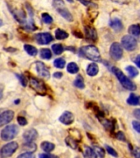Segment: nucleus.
<instances>
[{"instance_id": "1", "label": "nucleus", "mask_w": 140, "mask_h": 158, "mask_svg": "<svg viewBox=\"0 0 140 158\" xmlns=\"http://www.w3.org/2000/svg\"><path fill=\"white\" fill-rule=\"evenodd\" d=\"M80 53L83 56H84L89 60L93 62H98L101 60V55L98 49L93 45H87L82 47L80 49Z\"/></svg>"}, {"instance_id": "2", "label": "nucleus", "mask_w": 140, "mask_h": 158, "mask_svg": "<svg viewBox=\"0 0 140 158\" xmlns=\"http://www.w3.org/2000/svg\"><path fill=\"white\" fill-rule=\"evenodd\" d=\"M112 72H113L115 75L117 77V78L120 81H121V85L125 87V88L128 89L129 91H135L136 86L135 84L134 83L133 81L129 80L125 74L122 73L121 69H119L118 68L113 67L112 68Z\"/></svg>"}, {"instance_id": "3", "label": "nucleus", "mask_w": 140, "mask_h": 158, "mask_svg": "<svg viewBox=\"0 0 140 158\" xmlns=\"http://www.w3.org/2000/svg\"><path fill=\"white\" fill-rule=\"evenodd\" d=\"M18 128L15 124L6 126L1 132V138L4 141H11L16 137L18 133Z\"/></svg>"}, {"instance_id": "4", "label": "nucleus", "mask_w": 140, "mask_h": 158, "mask_svg": "<svg viewBox=\"0 0 140 158\" xmlns=\"http://www.w3.org/2000/svg\"><path fill=\"white\" fill-rule=\"evenodd\" d=\"M18 148V144L16 142H11L7 143L1 148L0 150V157L1 158H7L10 157L11 156L13 155V153Z\"/></svg>"}, {"instance_id": "5", "label": "nucleus", "mask_w": 140, "mask_h": 158, "mask_svg": "<svg viewBox=\"0 0 140 158\" xmlns=\"http://www.w3.org/2000/svg\"><path fill=\"white\" fill-rule=\"evenodd\" d=\"M121 44L126 50L133 51L137 48V40L130 35H126L121 40Z\"/></svg>"}, {"instance_id": "6", "label": "nucleus", "mask_w": 140, "mask_h": 158, "mask_svg": "<svg viewBox=\"0 0 140 158\" xmlns=\"http://www.w3.org/2000/svg\"><path fill=\"white\" fill-rule=\"evenodd\" d=\"M110 54L111 58L115 59L116 61H118L123 56V49L120 43L115 42L111 44V49H110Z\"/></svg>"}, {"instance_id": "7", "label": "nucleus", "mask_w": 140, "mask_h": 158, "mask_svg": "<svg viewBox=\"0 0 140 158\" xmlns=\"http://www.w3.org/2000/svg\"><path fill=\"white\" fill-rule=\"evenodd\" d=\"M36 40L38 44H47L53 40V36L51 35V34H49L48 32H43V33L37 34L36 35Z\"/></svg>"}, {"instance_id": "8", "label": "nucleus", "mask_w": 140, "mask_h": 158, "mask_svg": "<svg viewBox=\"0 0 140 158\" xmlns=\"http://www.w3.org/2000/svg\"><path fill=\"white\" fill-rule=\"evenodd\" d=\"M14 117V112L12 110H5L0 114V127L6 125L11 122Z\"/></svg>"}, {"instance_id": "9", "label": "nucleus", "mask_w": 140, "mask_h": 158, "mask_svg": "<svg viewBox=\"0 0 140 158\" xmlns=\"http://www.w3.org/2000/svg\"><path fill=\"white\" fill-rule=\"evenodd\" d=\"M36 71L40 76L41 77H44V78H49L50 73H49L48 69L42 62H36Z\"/></svg>"}, {"instance_id": "10", "label": "nucleus", "mask_w": 140, "mask_h": 158, "mask_svg": "<svg viewBox=\"0 0 140 158\" xmlns=\"http://www.w3.org/2000/svg\"><path fill=\"white\" fill-rule=\"evenodd\" d=\"M31 86H32V88H34L37 92L39 93H45L46 91V88L45 84L42 81H39L36 78L31 79Z\"/></svg>"}, {"instance_id": "11", "label": "nucleus", "mask_w": 140, "mask_h": 158, "mask_svg": "<svg viewBox=\"0 0 140 158\" xmlns=\"http://www.w3.org/2000/svg\"><path fill=\"white\" fill-rule=\"evenodd\" d=\"M37 137H38V133L34 128H30L23 133V138L26 141V143H32L36 139Z\"/></svg>"}, {"instance_id": "12", "label": "nucleus", "mask_w": 140, "mask_h": 158, "mask_svg": "<svg viewBox=\"0 0 140 158\" xmlns=\"http://www.w3.org/2000/svg\"><path fill=\"white\" fill-rule=\"evenodd\" d=\"M59 121L64 124L69 125L71 123H74V114L69 112V111H65L62 114V115L59 117Z\"/></svg>"}, {"instance_id": "13", "label": "nucleus", "mask_w": 140, "mask_h": 158, "mask_svg": "<svg viewBox=\"0 0 140 158\" xmlns=\"http://www.w3.org/2000/svg\"><path fill=\"white\" fill-rule=\"evenodd\" d=\"M110 26L114 31H121L123 30V24L120 19L118 18H114L110 22Z\"/></svg>"}, {"instance_id": "14", "label": "nucleus", "mask_w": 140, "mask_h": 158, "mask_svg": "<svg viewBox=\"0 0 140 158\" xmlns=\"http://www.w3.org/2000/svg\"><path fill=\"white\" fill-rule=\"evenodd\" d=\"M85 33H86L87 38L91 39L92 40H96L97 39V34H96V31L94 29L93 27H85Z\"/></svg>"}, {"instance_id": "15", "label": "nucleus", "mask_w": 140, "mask_h": 158, "mask_svg": "<svg viewBox=\"0 0 140 158\" xmlns=\"http://www.w3.org/2000/svg\"><path fill=\"white\" fill-rule=\"evenodd\" d=\"M99 72V68L98 65L95 63H91L87 66V73L88 74L89 76L93 77L96 76V74L98 73Z\"/></svg>"}, {"instance_id": "16", "label": "nucleus", "mask_w": 140, "mask_h": 158, "mask_svg": "<svg viewBox=\"0 0 140 158\" xmlns=\"http://www.w3.org/2000/svg\"><path fill=\"white\" fill-rule=\"evenodd\" d=\"M58 12H59V14L61 15L62 17H64V19L67 20L68 22H73L74 21V17L72 16V14L70 13L69 10H67L66 8H64V7H61V8H59V9H57Z\"/></svg>"}, {"instance_id": "17", "label": "nucleus", "mask_w": 140, "mask_h": 158, "mask_svg": "<svg viewBox=\"0 0 140 158\" xmlns=\"http://www.w3.org/2000/svg\"><path fill=\"white\" fill-rule=\"evenodd\" d=\"M84 158H97L96 152L90 147H85L83 151Z\"/></svg>"}, {"instance_id": "18", "label": "nucleus", "mask_w": 140, "mask_h": 158, "mask_svg": "<svg viewBox=\"0 0 140 158\" xmlns=\"http://www.w3.org/2000/svg\"><path fill=\"white\" fill-rule=\"evenodd\" d=\"M129 33L134 36H139L140 35V25L134 24L131 25L129 28Z\"/></svg>"}, {"instance_id": "19", "label": "nucleus", "mask_w": 140, "mask_h": 158, "mask_svg": "<svg viewBox=\"0 0 140 158\" xmlns=\"http://www.w3.org/2000/svg\"><path fill=\"white\" fill-rule=\"evenodd\" d=\"M67 71L71 74L77 73H78L79 68L78 66V64L74 63V62H72V63H69V64L67 65Z\"/></svg>"}, {"instance_id": "20", "label": "nucleus", "mask_w": 140, "mask_h": 158, "mask_svg": "<svg viewBox=\"0 0 140 158\" xmlns=\"http://www.w3.org/2000/svg\"><path fill=\"white\" fill-rule=\"evenodd\" d=\"M24 49L26 50L27 54L31 55V56H36L37 54V49L36 47L32 46L31 44H25Z\"/></svg>"}, {"instance_id": "21", "label": "nucleus", "mask_w": 140, "mask_h": 158, "mask_svg": "<svg viewBox=\"0 0 140 158\" xmlns=\"http://www.w3.org/2000/svg\"><path fill=\"white\" fill-rule=\"evenodd\" d=\"M41 148L45 152H50L54 149V145L49 142H43L41 143Z\"/></svg>"}, {"instance_id": "22", "label": "nucleus", "mask_w": 140, "mask_h": 158, "mask_svg": "<svg viewBox=\"0 0 140 158\" xmlns=\"http://www.w3.org/2000/svg\"><path fill=\"white\" fill-rule=\"evenodd\" d=\"M69 34L66 31H64V30L61 29H57L55 31V38L57 40H64L68 38Z\"/></svg>"}, {"instance_id": "23", "label": "nucleus", "mask_w": 140, "mask_h": 158, "mask_svg": "<svg viewBox=\"0 0 140 158\" xmlns=\"http://www.w3.org/2000/svg\"><path fill=\"white\" fill-rule=\"evenodd\" d=\"M74 85L76 87L79 89H83L85 87V84H84V81H83V77L82 76H78L76 77V79L74 80Z\"/></svg>"}, {"instance_id": "24", "label": "nucleus", "mask_w": 140, "mask_h": 158, "mask_svg": "<svg viewBox=\"0 0 140 158\" xmlns=\"http://www.w3.org/2000/svg\"><path fill=\"white\" fill-rule=\"evenodd\" d=\"M65 143L69 147H70L73 149H76L78 148V143L74 138H71V137H68L65 138Z\"/></svg>"}, {"instance_id": "25", "label": "nucleus", "mask_w": 140, "mask_h": 158, "mask_svg": "<svg viewBox=\"0 0 140 158\" xmlns=\"http://www.w3.org/2000/svg\"><path fill=\"white\" fill-rule=\"evenodd\" d=\"M127 103L130 106H137L138 105V96H135L134 94H131L127 99Z\"/></svg>"}, {"instance_id": "26", "label": "nucleus", "mask_w": 140, "mask_h": 158, "mask_svg": "<svg viewBox=\"0 0 140 158\" xmlns=\"http://www.w3.org/2000/svg\"><path fill=\"white\" fill-rule=\"evenodd\" d=\"M23 148H25L26 151L28 152H33L36 150V145L33 142L26 143L25 144H23Z\"/></svg>"}, {"instance_id": "27", "label": "nucleus", "mask_w": 140, "mask_h": 158, "mask_svg": "<svg viewBox=\"0 0 140 158\" xmlns=\"http://www.w3.org/2000/svg\"><path fill=\"white\" fill-rule=\"evenodd\" d=\"M125 69L127 73H128L129 76L130 77H136L138 74V71L137 70V69L133 66H128Z\"/></svg>"}, {"instance_id": "28", "label": "nucleus", "mask_w": 140, "mask_h": 158, "mask_svg": "<svg viewBox=\"0 0 140 158\" xmlns=\"http://www.w3.org/2000/svg\"><path fill=\"white\" fill-rule=\"evenodd\" d=\"M40 57L44 59H51V51H50L49 49H42L41 50H40Z\"/></svg>"}, {"instance_id": "29", "label": "nucleus", "mask_w": 140, "mask_h": 158, "mask_svg": "<svg viewBox=\"0 0 140 158\" xmlns=\"http://www.w3.org/2000/svg\"><path fill=\"white\" fill-rule=\"evenodd\" d=\"M52 50L55 54H61L64 50L63 45L60 44H54L52 45Z\"/></svg>"}, {"instance_id": "30", "label": "nucleus", "mask_w": 140, "mask_h": 158, "mask_svg": "<svg viewBox=\"0 0 140 158\" xmlns=\"http://www.w3.org/2000/svg\"><path fill=\"white\" fill-rule=\"evenodd\" d=\"M92 149H93L94 152H96L97 156H99L100 158H104L106 152L104 151L103 148H101V147H98V146H94Z\"/></svg>"}, {"instance_id": "31", "label": "nucleus", "mask_w": 140, "mask_h": 158, "mask_svg": "<svg viewBox=\"0 0 140 158\" xmlns=\"http://www.w3.org/2000/svg\"><path fill=\"white\" fill-rule=\"evenodd\" d=\"M65 64L66 62L64 59L62 58H59V59H56L54 61V65L58 69H64V66H65Z\"/></svg>"}, {"instance_id": "32", "label": "nucleus", "mask_w": 140, "mask_h": 158, "mask_svg": "<svg viewBox=\"0 0 140 158\" xmlns=\"http://www.w3.org/2000/svg\"><path fill=\"white\" fill-rule=\"evenodd\" d=\"M41 17L42 21H43L45 24H50V23H52V22H53V18H52L51 16L48 14V13H46V12L43 13Z\"/></svg>"}, {"instance_id": "33", "label": "nucleus", "mask_w": 140, "mask_h": 158, "mask_svg": "<svg viewBox=\"0 0 140 158\" xmlns=\"http://www.w3.org/2000/svg\"><path fill=\"white\" fill-rule=\"evenodd\" d=\"M106 152H107L110 155L113 156L115 157H117V156H118V154H117V152H116V150L113 149V148H111V147H110L109 145H106Z\"/></svg>"}, {"instance_id": "34", "label": "nucleus", "mask_w": 140, "mask_h": 158, "mask_svg": "<svg viewBox=\"0 0 140 158\" xmlns=\"http://www.w3.org/2000/svg\"><path fill=\"white\" fill-rule=\"evenodd\" d=\"M17 158H36V156H35L33 152H27L22 153V154L18 156Z\"/></svg>"}, {"instance_id": "35", "label": "nucleus", "mask_w": 140, "mask_h": 158, "mask_svg": "<svg viewBox=\"0 0 140 158\" xmlns=\"http://www.w3.org/2000/svg\"><path fill=\"white\" fill-rule=\"evenodd\" d=\"M53 3H54V7H56V9L64 7V2H63V0H54V1H53Z\"/></svg>"}, {"instance_id": "36", "label": "nucleus", "mask_w": 140, "mask_h": 158, "mask_svg": "<svg viewBox=\"0 0 140 158\" xmlns=\"http://www.w3.org/2000/svg\"><path fill=\"white\" fill-rule=\"evenodd\" d=\"M17 122L19 123V125L21 126H25L27 124V120L22 116H18L17 117Z\"/></svg>"}, {"instance_id": "37", "label": "nucleus", "mask_w": 140, "mask_h": 158, "mask_svg": "<svg viewBox=\"0 0 140 158\" xmlns=\"http://www.w3.org/2000/svg\"><path fill=\"white\" fill-rule=\"evenodd\" d=\"M40 158H59L57 156L52 155V154H49V153H42V154H40L39 155Z\"/></svg>"}, {"instance_id": "38", "label": "nucleus", "mask_w": 140, "mask_h": 158, "mask_svg": "<svg viewBox=\"0 0 140 158\" xmlns=\"http://www.w3.org/2000/svg\"><path fill=\"white\" fill-rule=\"evenodd\" d=\"M116 138L119 139V140L125 141V136L123 133V132H121V131H120V132L116 133Z\"/></svg>"}, {"instance_id": "39", "label": "nucleus", "mask_w": 140, "mask_h": 158, "mask_svg": "<svg viewBox=\"0 0 140 158\" xmlns=\"http://www.w3.org/2000/svg\"><path fill=\"white\" fill-rule=\"evenodd\" d=\"M78 1L79 2H81L83 5L87 6V7H93V6H96V5H95L94 3L91 2L90 1H87V0H78Z\"/></svg>"}, {"instance_id": "40", "label": "nucleus", "mask_w": 140, "mask_h": 158, "mask_svg": "<svg viewBox=\"0 0 140 158\" xmlns=\"http://www.w3.org/2000/svg\"><path fill=\"white\" fill-rule=\"evenodd\" d=\"M132 124H133L134 128L138 133H140V122H138V121H133Z\"/></svg>"}, {"instance_id": "41", "label": "nucleus", "mask_w": 140, "mask_h": 158, "mask_svg": "<svg viewBox=\"0 0 140 158\" xmlns=\"http://www.w3.org/2000/svg\"><path fill=\"white\" fill-rule=\"evenodd\" d=\"M134 115L137 118H138L140 120V109H137L135 110L134 111Z\"/></svg>"}, {"instance_id": "42", "label": "nucleus", "mask_w": 140, "mask_h": 158, "mask_svg": "<svg viewBox=\"0 0 140 158\" xmlns=\"http://www.w3.org/2000/svg\"><path fill=\"white\" fill-rule=\"evenodd\" d=\"M134 155L136 158H140V150L138 148H135L134 150Z\"/></svg>"}, {"instance_id": "43", "label": "nucleus", "mask_w": 140, "mask_h": 158, "mask_svg": "<svg viewBox=\"0 0 140 158\" xmlns=\"http://www.w3.org/2000/svg\"><path fill=\"white\" fill-rule=\"evenodd\" d=\"M17 77L20 78V81H21V82H22V84L24 86H26V85H27V81H26V79H25V77L23 76H20V75H17Z\"/></svg>"}, {"instance_id": "44", "label": "nucleus", "mask_w": 140, "mask_h": 158, "mask_svg": "<svg viewBox=\"0 0 140 158\" xmlns=\"http://www.w3.org/2000/svg\"><path fill=\"white\" fill-rule=\"evenodd\" d=\"M111 1L117 2V3H120V4H125L126 2H128V0H111Z\"/></svg>"}, {"instance_id": "45", "label": "nucleus", "mask_w": 140, "mask_h": 158, "mask_svg": "<svg viewBox=\"0 0 140 158\" xmlns=\"http://www.w3.org/2000/svg\"><path fill=\"white\" fill-rule=\"evenodd\" d=\"M134 62H135L136 65L140 69V55H138V56L136 57L135 60H134Z\"/></svg>"}, {"instance_id": "46", "label": "nucleus", "mask_w": 140, "mask_h": 158, "mask_svg": "<svg viewBox=\"0 0 140 158\" xmlns=\"http://www.w3.org/2000/svg\"><path fill=\"white\" fill-rule=\"evenodd\" d=\"M62 77H63V73H62L57 72V73H54V77H55V78H60Z\"/></svg>"}, {"instance_id": "47", "label": "nucleus", "mask_w": 140, "mask_h": 158, "mask_svg": "<svg viewBox=\"0 0 140 158\" xmlns=\"http://www.w3.org/2000/svg\"><path fill=\"white\" fill-rule=\"evenodd\" d=\"M2 91L0 90V99L2 98Z\"/></svg>"}, {"instance_id": "48", "label": "nucleus", "mask_w": 140, "mask_h": 158, "mask_svg": "<svg viewBox=\"0 0 140 158\" xmlns=\"http://www.w3.org/2000/svg\"><path fill=\"white\" fill-rule=\"evenodd\" d=\"M2 24H3V23H2V21L1 19H0V27H2Z\"/></svg>"}, {"instance_id": "49", "label": "nucleus", "mask_w": 140, "mask_h": 158, "mask_svg": "<svg viewBox=\"0 0 140 158\" xmlns=\"http://www.w3.org/2000/svg\"><path fill=\"white\" fill-rule=\"evenodd\" d=\"M67 1H68V2H74V0H67Z\"/></svg>"}, {"instance_id": "50", "label": "nucleus", "mask_w": 140, "mask_h": 158, "mask_svg": "<svg viewBox=\"0 0 140 158\" xmlns=\"http://www.w3.org/2000/svg\"><path fill=\"white\" fill-rule=\"evenodd\" d=\"M138 105L140 106V96H138Z\"/></svg>"}]
</instances>
